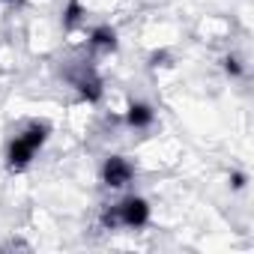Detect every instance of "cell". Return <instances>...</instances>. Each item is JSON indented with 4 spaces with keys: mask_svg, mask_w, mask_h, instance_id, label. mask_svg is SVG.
<instances>
[{
    "mask_svg": "<svg viewBox=\"0 0 254 254\" xmlns=\"http://www.w3.org/2000/svg\"><path fill=\"white\" fill-rule=\"evenodd\" d=\"M48 135H51V129H48L45 120H30L24 129H21L18 135H12L9 144H6V168H9L12 174L27 171L30 162L36 159V153L45 147Z\"/></svg>",
    "mask_w": 254,
    "mask_h": 254,
    "instance_id": "1",
    "label": "cell"
},
{
    "mask_svg": "<svg viewBox=\"0 0 254 254\" xmlns=\"http://www.w3.org/2000/svg\"><path fill=\"white\" fill-rule=\"evenodd\" d=\"M150 224V203L138 194H126L120 203H111L99 215L102 230H141Z\"/></svg>",
    "mask_w": 254,
    "mask_h": 254,
    "instance_id": "2",
    "label": "cell"
},
{
    "mask_svg": "<svg viewBox=\"0 0 254 254\" xmlns=\"http://www.w3.org/2000/svg\"><path fill=\"white\" fill-rule=\"evenodd\" d=\"M66 81L78 90V96L84 102H99L105 96V87H102V78L96 72V66H90L87 60H75L69 69H66Z\"/></svg>",
    "mask_w": 254,
    "mask_h": 254,
    "instance_id": "3",
    "label": "cell"
},
{
    "mask_svg": "<svg viewBox=\"0 0 254 254\" xmlns=\"http://www.w3.org/2000/svg\"><path fill=\"white\" fill-rule=\"evenodd\" d=\"M99 177H102V186H105V189L120 191V189H126V186H132V180H135V165L126 159V156H108V159L102 162Z\"/></svg>",
    "mask_w": 254,
    "mask_h": 254,
    "instance_id": "4",
    "label": "cell"
},
{
    "mask_svg": "<svg viewBox=\"0 0 254 254\" xmlns=\"http://www.w3.org/2000/svg\"><path fill=\"white\" fill-rule=\"evenodd\" d=\"M87 45H90L93 54H114L117 45H120V42H117V30H114L111 24H99V27L90 30Z\"/></svg>",
    "mask_w": 254,
    "mask_h": 254,
    "instance_id": "5",
    "label": "cell"
},
{
    "mask_svg": "<svg viewBox=\"0 0 254 254\" xmlns=\"http://www.w3.org/2000/svg\"><path fill=\"white\" fill-rule=\"evenodd\" d=\"M126 123H129V129H138V132L150 129V126L156 123L153 105H147V102H132L129 108H126Z\"/></svg>",
    "mask_w": 254,
    "mask_h": 254,
    "instance_id": "6",
    "label": "cell"
},
{
    "mask_svg": "<svg viewBox=\"0 0 254 254\" xmlns=\"http://www.w3.org/2000/svg\"><path fill=\"white\" fill-rule=\"evenodd\" d=\"M84 15H87V9L81 6V0H69L66 9H63V27H66V30L81 27V24H84Z\"/></svg>",
    "mask_w": 254,
    "mask_h": 254,
    "instance_id": "7",
    "label": "cell"
},
{
    "mask_svg": "<svg viewBox=\"0 0 254 254\" xmlns=\"http://www.w3.org/2000/svg\"><path fill=\"white\" fill-rule=\"evenodd\" d=\"M224 72H227L230 78H239V75L245 72V66H242V60H239L236 54H227V57H224Z\"/></svg>",
    "mask_w": 254,
    "mask_h": 254,
    "instance_id": "8",
    "label": "cell"
},
{
    "mask_svg": "<svg viewBox=\"0 0 254 254\" xmlns=\"http://www.w3.org/2000/svg\"><path fill=\"white\" fill-rule=\"evenodd\" d=\"M230 186L233 189H245V174H233L230 177Z\"/></svg>",
    "mask_w": 254,
    "mask_h": 254,
    "instance_id": "9",
    "label": "cell"
},
{
    "mask_svg": "<svg viewBox=\"0 0 254 254\" xmlns=\"http://www.w3.org/2000/svg\"><path fill=\"white\" fill-rule=\"evenodd\" d=\"M6 3H15V0H6Z\"/></svg>",
    "mask_w": 254,
    "mask_h": 254,
    "instance_id": "10",
    "label": "cell"
}]
</instances>
